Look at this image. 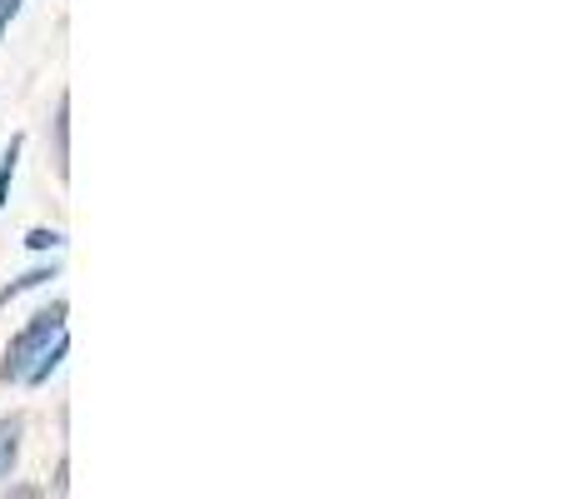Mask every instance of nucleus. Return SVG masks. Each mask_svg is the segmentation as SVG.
Wrapping results in <instances>:
<instances>
[{
    "label": "nucleus",
    "instance_id": "nucleus-1",
    "mask_svg": "<svg viewBox=\"0 0 569 499\" xmlns=\"http://www.w3.org/2000/svg\"><path fill=\"white\" fill-rule=\"evenodd\" d=\"M66 310H70L66 300H50V305H40V310L30 315L16 335H10L6 355H0V385H20V380H26L30 365H36L40 355L60 340V335H66Z\"/></svg>",
    "mask_w": 569,
    "mask_h": 499
},
{
    "label": "nucleus",
    "instance_id": "nucleus-2",
    "mask_svg": "<svg viewBox=\"0 0 569 499\" xmlns=\"http://www.w3.org/2000/svg\"><path fill=\"white\" fill-rule=\"evenodd\" d=\"M20 445H26V415L20 410H10V415H0V485L16 475V465H20Z\"/></svg>",
    "mask_w": 569,
    "mask_h": 499
},
{
    "label": "nucleus",
    "instance_id": "nucleus-3",
    "mask_svg": "<svg viewBox=\"0 0 569 499\" xmlns=\"http://www.w3.org/2000/svg\"><path fill=\"white\" fill-rule=\"evenodd\" d=\"M56 275H60V260H46V265H36V270L16 275L10 285H0V310H6V305H16L20 295H30V290H46V285L56 280Z\"/></svg>",
    "mask_w": 569,
    "mask_h": 499
},
{
    "label": "nucleus",
    "instance_id": "nucleus-4",
    "mask_svg": "<svg viewBox=\"0 0 569 499\" xmlns=\"http://www.w3.org/2000/svg\"><path fill=\"white\" fill-rule=\"evenodd\" d=\"M50 136H56V176H70V96H56V116H50Z\"/></svg>",
    "mask_w": 569,
    "mask_h": 499
},
{
    "label": "nucleus",
    "instance_id": "nucleus-5",
    "mask_svg": "<svg viewBox=\"0 0 569 499\" xmlns=\"http://www.w3.org/2000/svg\"><path fill=\"white\" fill-rule=\"evenodd\" d=\"M20 156H26V136H10V140H6V150H0V210L10 206V186H16Z\"/></svg>",
    "mask_w": 569,
    "mask_h": 499
},
{
    "label": "nucleus",
    "instance_id": "nucleus-6",
    "mask_svg": "<svg viewBox=\"0 0 569 499\" xmlns=\"http://www.w3.org/2000/svg\"><path fill=\"white\" fill-rule=\"evenodd\" d=\"M66 355H70V345H66V335H60V340H56V345H50V350H46V355H40V360H36V365H30V370H26V380H20V385H30V390H36V385H46V380H50V375H56V370H60V365H66Z\"/></svg>",
    "mask_w": 569,
    "mask_h": 499
},
{
    "label": "nucleus",
    "instance_id": "nucleus-7",
    "mask_svg": "<svg viewBox=\"0 0 569 499\" xmlns=\"http://www.w3.org/2000/svg\"><path fill=\"white\" fill-rule=\"evenodd\" d=\"M26 246L30 250H60V246H66V236H60V230H30Z\"/></svg>",
    "mask_w": 569,
    "mask_h": 499
},
{
    "label": "nucleus",
    "instance_id": "nucleus-8",
    "mask_svg": "<svg viewBox=\"0 0 569 499\" xmlns=\"http://www.w3.org/2000/svg\"><path fill=\"white\" fill-rule=\"evenodd\" d=\"M20 6H26V0H0V40H6L10 20H16V16H20Z\"/></svg>",
    "mask_w": 569,
    "mask_h": 499
},
{
    "label": "nucleus",
    "instance_id": "nucleus-9",
    "mask_svg": "<svg viewBox=\"0 0 569 499\" xmlns=\"http://www.w3.org/2000/svg\"><path fill=\"white\" fill-rule=\"evenodd\" d=\"M0 499H46V490H40V485H10Z\"/></svg>",
    "mask_w": 569,
    "mask_h": 499
}]
</instances>
